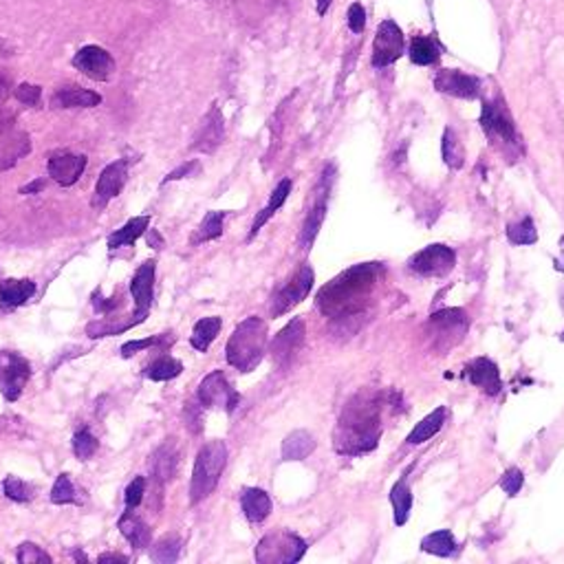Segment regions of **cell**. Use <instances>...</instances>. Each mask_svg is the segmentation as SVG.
<instances>
[{
  "label": "cell",
  "instance_id": "1",
  "mask_svg": "<svg viewBox=\"0 0 564 564\" xmlns=\"http://www.w3.org/2000/svg\"><path fill=\"white\" fill-rule=\"evenodd\" d=\"M386 406H390V393H357L344 406L333 432V445L337 452L360 457L377 448Z\"/></svg>",
  "mask_w": 564,
  "mask_h": 564
},
{
  "label": "cell",
  "instance_id": "2",
  "mask_svg": "<svg viewBox=\"0 0 564 564\" xmlns=\"http://www.w3.org/2000/svg\"><path fill=\"white\" fill-rule=\"evenodd\" d=\"M382 274L384 267L379 262H361L351 267L319 289V311L327 318L344 319V322L360 318L369 307Z\"/></svg>",
  "mask_w": 564,
  "mask_h": 564
},
{
  "label": "cell",
  "instance_id": "3",
  "mask_svg": "<svg viewBox=\"0 0 564 564\" xmlns=\"http://www.w3.org/2000/svg\"><path fill=\"white\" fill-rule=\"evenodd\" d=\"M478 124H481L483 133L490 139V144L496 145L498 153H507L511 159L523 154V139H520L514 117H511L510 108L502 102V97L483 102Z\"/></svg>",
  "mask_w": 564,
  "mask_h": 564
},
{
  "label": "cell",
  "instance_id": "4",
  "mask_svg": "<svg viewBox=\"0 0 564 564\" xmlns=\"http://www.w3.org/2000/svg\"><path fill=\"white\" fill-rule=\"evenodd\" d=\"M267 349V324L261 318H247L234 328L228 342V361L241 373L256 369Z\"/></svg>",
  "mask_w": 564,
  "mask_h": 564
},
{
  "label": "cell",
  "instance_id": "5",
  "mask_svg": "<svg viewBox=\"0 0 564 564\" xmlns=\"http://www.w3.org/2000/svg\"><path fill=\"white\" fill-rule=\"evenodd\" d=\"M225 463H228V448L223 441H208L196 454L195 474H192V502H199L208 498L216 490L223 474Z\"/></svg>",
  "mask_w": 564,
  "mask_h": 564
},
{
  "label": "cell",
  "instance_id": "6",
  "mask_svg": "<svg viewBox=\"0 0 564 564\" xmlns=\"http://www.w3.org/2000/svg\"><path fill=\"white\" fill-rule=\"evenodd\" d=\"M307 552V543L291 531L280 529L267 534L256 547V560L261 564H294Z\"/></svg>",
  "mask_w": 564,
  "mask_h": 564
},
{
  "label": "cell",
  "instance_id": "7",
  "mask_svg": "<svg viewBox=\"0 0 564 564\" xmlns=\"http://www.w3.org/2000/svg\"><path fill=\"white\" fill-rule=\"evenodd\" d=\"M31 153V139L18 126L12 111H0V170L16 166L25 154Z\"/></svg>",
  "mask_w": 564,
  "mask_h": 564
},
{
  "label": "cell",
  "instance_id": "8",
  "mask_svg": "<svg viewBox=\"0 0 564 564\" xmlns=\"http://www.w3.org/2000/svg\"><path fill=\"white\" fill-rule=\"evenodd\" d=\"M457 265V252L444 243L423 247L408 261V270L421 278H444Z\"/></svg>",
  "mask_w": 564,
  "mask_h": 564
},
{
  "label": "cell",
  "instance_id": "9",
  "mask_svg": "<svg viewBox=\"0 0 564 564\" xmlns=\"http://www.w3.org/2000/svg\"><path fill=\"white\" fill-rule=\"evenodd\" d=\"M406 36H403L402 27L394 21H384L379 22L377 34H375L373 40V67L375 69H384L390 67V64L397 62L403 54H406Z\"/></svg>",
  "mask_w": 564,
  "mask_h": 564
},
{
  "label": "cell",
  "instance_id": "10",
  "mask_svg": "<svg viewBox=\"0 0 564 564\" xmlns=\"http://www.w3.org/2000/svg\"><path fill=\"white\" fill-rule=\"evenodd\" d=\"M333 177H336V168L328 166L316 187V199H313V205L307 212L303 232H300V245H303L304 249H309L313 245L319 228H322V223H324V216H327V208H328V192H331V186H333Z\"/></svg>",
  "mask_w": 564,
  "mask_h": 564
},
{
  "label": "cell",
  "instance_id": "11",
  "mask_svg": "<svg viewBox=\"0 0 564 564\" xmlns=\"http://www.w3.org/2000/svg\"><path fill=\"white\" fill-rule=\"evenodd\" d=\"M31 377V364L18 352H0V393L16 402Z\"/></svg>",
  "mask_w": 564,
  "mask_h": 564
},
{
  "label": "cell",
  "instance_id": "12",
  "mask_svg": "<svg viewBox=\"0 0 564 564\" xmlns=\"http://www.w3.org/2000/svg\"><path fill=\"white\" fill-rule=\"evenodd\" d=\"M311 286H313V270L309 265H303L298 271H295L294 278L286 282L278 294L274 295V300H271V313H274L276 318L285 316L286 311H291L295 304H300L304 298H307Z\"/></svg>",
  "mask_w": 564,
  "mask_h": 564
},
{
  "label": "cell",
  "instance_id": "13",
  "mask_svg": "<svg viewBox=\"0 0 564 564\" xmlns=\"http://www.w3.org/2000/svg\"><path fill=\"white\" fill-rule=\"evenodd\" d=\"M435 88L457 100H477L481 95V79L459 69H441L435 75Z\"/></svg>",
  "mask_w": 564,
  "mask_h": 564
},
{
  "label": "cell",
  "instance_id": "14",
  "mask_svg": "<svg viewBox=\"0 0 564 564\" xmlns=\"http://www.w3.org/2000/svg\"><path fill=\"white\" fill-rule=\"evenodd\" d=\"M199 402L208 408H225L228 412H234L238 403H241V394L229 386V382L220 370H214L201 382Z\"/></svg>",
  "mask_w": 564,
  "mask_h": 564
},
{
  "label": "cell",
  "instance_id": "15",
  "mask_svg": "<svg viewBox=\"0 0 564 564\" xmlns=\"http://www.w3.org/2000/svg\"><path fill=\"white\" fill-rule=\"evenodd\" d=\"M73 67L84 73L87 78L95 79V82H106L115 75V60L111 58L106 49L97 45L82 46L78 54L73 55Z\"/></svg>",
  "mask_w": 564,
  "mask_h": 564
},
{
  "label": "cell",
  "instance_id": "16",
  "mask_svg": "<svg viewBox=\"0 0 564 564\" xmlns=\"http://www.w3.org/2000/svg\"><path fill=\"white\" fill-rule=\"evenodd\" d=\"M126 178H129V163L126 162H115L111 166L104 168L100 178H97L95 195H93L91 205L95 210H104L108 201L115 199L121 192V187L126 186Z\"/></svg>",
  "mask_w": 564,
  "mask_h": 564
},
{
  "label": "cell",
  "instance_id": "17",
  "mask_svg": "<svg viewBox=\"0 0 564 564\" xmlns=\"http://www.w3.org/2000/svg\"><path fill=\"white\" fill-rule=\"evenodd\" d=\"M463 377L468 379L474 388L483 390V393L490 394V397H496L502 388L498 366L494 364L490 357H477V360L469 361L463 369Z\"/></svg>",
  "mask_w": 564,
  "mask_h": 564
},
{
  "label": "cell",
  "instance_id": "18",
  "mask_svg": "<svg viewBox=\"0 0 564 564\" xmlns=\"http://www.w3.org/2000/svg\"><path fill=\"white\" fill-rule=\"evenodd\" d=\"M304 336H307V328H304L303 319H291L278 336L274 337V342H271V357L278 364H286L291 357H295V352L303 349Z\"/></svg>",
  "mask_w": 564,
  "mask_h": 564
},
{
  "label": "cell",
  "instance_id": "19",
  "mask_svg": "<svg viewBox=\"0 0 564 564\" xmlns=\"http://www.w3.org/2000/svg\"><path fill=\"white\" fill-rule=\"evenodd\" d=\"M223 115H220V111L216 106L210 108L208 115L203 117V121H201V129L199 133L195 135V139H192V150H196V153H214L216 148L220 145V141H223Z\"/></svg>",
  "mask_w": 564,
  "mask_h": 564
},
{
  "label": "cell",
  "instance_id": "20",
  "mask_svg": "<svg viewBox=\"0 0 564 564\" xmlns=\"http://www.w3.org/2000/svg\"><path fill=\"white\" fill-rule=\"evenodd\" d=\"M84 168H87V157H84V154L62 153L49 159V177L54 178L55 183H60L62 187L78 183Z\"/></svg>",
  "mask_w": 564,
  "mask_h": 564
},
{
  "label": "cell",
  "instance_id": "21",
  "mask_svg": "<svg viewBox=\"0 0 564 564\" xmlns=\"http://www.w3.org/2000/svg\"><path fill=\"white\" fill-rule=\"evenodd\" d=\"M153 289H154V262L148 261L139 267L137 274H135L133 282H130V294L135 300V313L141 318L148 316L150 304H153Z\"/></svg>",
  "mask_w": 564,
  "mask_h": 564
},
{
  "label": "cell",
  "instance_id": "22",
  "mask_svg": "<svg viewBox=\"0 0 564 564\" xmlns=\"http://www.w3.org/2000/svg\"><path fill=\"white\" fill-rule=\"evenodd\" d=\"M441 51H444V46L435 36H412L406 54L417 67H432V64L439 62Z\"/></svg>",
  "mask_w": 564,
  "mask_h": 564
},
{
  "label": "cell",
  "instance_id": "23",
  "mask_svg": "<svg viewBox=\"0 0 564 564\" xmlns=\"http://www.w3.org/2000/svg\"><path fill=\"white\" fill-rule=\"evenodd\" d=\"M178 468V448L175 439H168L157 452L150 459V469H153V477L157 478L159 483H168L172 481V477L177 474Z\"/></svg>",
  "mask_w": 564,
  "mask_h": 564
},
{
  "label": "cell",
  "instance_id": "24",
  "mask_svg": "<svg viewBox=\"0 0 564 564\" xmlns=\"http://www.w3.org/2000/svg\"><path fill=\"white\" fill-rule=\"evenodd\" d=\"M34 294H36L34 280L7 278L0 282V307L16 309V307H21V304H25Z\"/></svg>",
  "mask_w": 564,
  "mask_h": 564
},
{
  "label": "cell",
  "instance_id": "25",
  "mask_svg": "<svg viewBox=\"0 0 564 564\" xmlns=\"http://www.w3.org/2000/svg\"><path fill=\"white\" fill-rule=\"evenodd\" d=\"M97 104H102V95L95 91H87V88H60L51 97L54 108H93Z\"/></svg>",
  "mask_w": 564,
  "mask_h": 564
},
{
  "label": "cell",
  "instance_id": "26",
  "mask_svg": "<svg viewBox=\"0 0 564 564\" xmlns=\"http://www.w3.org/2000/svg\"><path fill=\"white\" fill-rule=\"evenodd\" d=\"M291 195V181L289 178H282V181L278 183V186H276V190L271 192V199H270V203L265 205V208H262L261 212H258V216L256 219H253V223H252V229H249V241H252L253 236H256L258 232H261L262 229V225L267 223V220L271 219V216L276 214V212H278L280 208H282V203H285L286 201V196Z\"/></svg>",
  "mask_w": 564,
  "mask_h": 564
},
{
  "label": "cell",
  "instance_id": "27",
  "mask_svg": "<svg viewBox=\"0 0 564 564\" xmlns=\"http://www.w3.org/2000/svg\"><path fill=\"white\" fill-rule=\"evenodd\" d=\"M241 507L245 511L247 520L252 523H261L270 516L271 511V498L270 494L258 490V487H249V490L243 492L241 496Z\"/></svg>",
  "mask_w": 564,
  "mask_h": 564
},
{
  "label": "cell",
  "instance_id": "28",
  "mask_svg": "<svg viewBox=\"0 0 564 564\" xmlns=\"http://www.w3.org/2000/svg\"><path fill=\"white\" fill-rule=\"evenodd\" d=\"M316 450V439L307 430H295L282 441V459L285 460H303Z\"/></svg>",
  "mask_w": 564,
  "mask_h": 564
},
{
  "label": "cell",
  "instance_id": "29",
  "mask_svg": "<svg viewBox=\"0 0 564 564\" xmlns=\"http://www.w3.org/2000/svg\"><path fill=\"white\" fill-rule=\"evenodd\" d=\"M145 318L137 316V313H133V316L129 318H106V319H97V322H91L87 327V333L91 337H106V336H120V333L129 331V328L137 327L139 322H144Z\"/></svg>",
  "mask_w": 564,
  "mask_h": 564
},
{
  "label": "cell",
  "instance_id": "30",
  "mask_svg": "<svg viewBox=\"0 0 564 564\" xmlns=\"http://www.w3.org/2000/svg\"><path fill=\"white\" fill-rule=\"evenodd\" d=\"M445 417H448V411H445L444 406L436 408V411H432L430 415L426 417V419H421L419 423L415 426V430L408 435V445H421L426 444V441H430L432 436L436 435V432L444 427V421Z\"/></svg>",
  "mask_w": 564,
  "mask_h": 564
},
{
  "label": "cell",
  "instance_id": "31",
  "mask_svg": "<svg viewBox=\"0 0 564 564\" xmlns=\"http://www.w3.org/2000/svg\"><path fill=\"white\" fill-rule=\"evenodd\" d=\"M421 549L426 553H432V556L450 558L459 552V543L454 540L452 531L439 529L432 531V534H427L426 538L421 540Z\"/></svg>",
  "mask_w": 564,
  "mask_h": 564
},
{
  "label": "cell",
  "instance_id": "32",
  "mask_svg": "<svg viewBox=\"0 0 564 564\" xmlns=\"http://www.w3.org/2000/svg\"><path fill=\"white\" fill-rule=\"evenodd\" d=\"M120 531L121 535H124L126 540H129L130 544H133L135 549H144L150 544V529L148 525L144 523V520L139 518V516H135L133 511H129V514H124L120 518Z\"/></svg>",
  "mask_w": 564,
  "mask_h": 564
},
{
  "label": "cell",
  "instance_id": "33",
  "mask_svg": "<svg viewBox=\"0 0 564 564\" xmlns=\"http://www.w3.org/2000/svg\"><path fill=\"white\" fill-rule=\"evenodd\" d=\"M390 502H393L394 525L402 527V525L408 523V518H411V510H412V494L403 478L394 483L393 490H390Z\"/></svg>",
  "mask_w": 564,
  "mask_h": 564
},
{
  "label": "cell",
  "instance_id": "34",
  "mask_svg": "<svg viewBox=\"0 0 564 564\" xmlns=\"http://www.w3.org/2000/svg\"><path fill=\"white\" fill-rule=\"evenodd\" d=\"M441 157H444V163L450 170H460L463 168L465 148L452 129L444 130V137H441Z\"/></svg>",
  "mask_w": 564,
  "mask_h": 564
},
{
  "label": "cell",
  "instance_id": "35",
  "mask_svg": "<svg viewBox=\"0 0 564 564\" xmlns=\"http://www.w3.org/2000/svg\"><path fill=\"white\" fill-rule=\"evenodd\" d=\"M148 225H150V216H137V219L129 220L124 228L117 229V232L108 238V247L117 249L121 245H130V243L137 241L141 234L148 229Z\"/></svg>",
  "mask_w": 564,
  "mask_h": 564
},
{
  "label": "cell",
  "instance_id": "36",
  "mask_svg": "<svg viewBox=\"0 0 564 564\" xmlns=\"http://www.w3.org/2000/svg\"><path fill=\"white\" fill-rule=\"evenodd\" d=\"M220 318H203V319H199V322L195 324V328H192V337H190V342H192V346H195L196 351H208L210 349V344L212 342H214V337H216V333L220 331Z\"/></svg>",
  "mask_w": 564,
  "mask_h": 564
},
{
  "label": "cell",
  "instance_id": "37",
  "mask_svg": "<svg viewBox=\"0 0 564 564\" xmlns=\"http://www.w3.org/2000/svg\"><path fill=\"white\" fill-rule=\"evenodd\" d=\"M181 547H183V543L177 534H166L154 543L153 549H150V558L159 564H170L178 558Z\"/></svg>",
  "mask_w": 564,
  "mask_h": 564
},
{
  "label": "cell",
  "instance_id": "38",
  "mask_svg": "<svg viewBox=\"0 0 564 564\" xmlns=\"http://www.w3.org/2000/svg\"><path fill=\"white\" fill-rule=\"evenodd\" d=\"M181 370H183L181 361L170 355H163V357H159V360H154L153 364L145 369V377L153 379V382H168V379L178 377Z\"/></svg>",
  "mask_w": 564,
  "mask_h": 564
},
{
  "label": "cell",
  "instance_id": "39",
  "mask_svg": "<svg viewBox=\"0 0 564 564\" xmlns=\"http://www.w3.org/2000/svg\"><path fill=\"white\" fill-rule=\"evenodd\" d=\"M507 238H510L511 245H534V243L538 241L534 219H531V216H525L518 223L507 225Z\"/></svg>",
  "mask_w": 564,
  "mask_h": 564
},
{
  "label": "cell",
  "instance_id": "40",
  "mask_svg": "<svg viewBox=\"0 0 564 564\" xmlns=\"http://www.w3.org/2000/svg\"><path fill=\"white\" fill-rule=\"evenodd\" d=\"M276 7V0H236V9L247 22H261Z\"/></svg>",
  "mask_w": 564,
  "mask_h": 564
},
{
  "label": "cell",
  "instance_id": "41",
  "mask_svg": "<svg viewBox=\"0 0 564 564\" xmlns=\"http://www.w3.org/2000/svg\"><path fill=\"white\" fill-rule=\"evenodd\" d=\"M223 220H225V212H210V214L203 219V223H201V228L196 229L192 243L196 245V243H205V241H214V238H219L220 234H223Z\"/></svg>",
  "mask_w": 564,
  "mask_h": 564
},
{
  "label": "cell",
  "instance_id": "42",
  "mask_svg": "<svg viewBox=\"0 0 564 564\" xmlns=\"http://www.w3.org/2000/svg\"><path fill=\"white\" fill-rule=\"evenodd\" d=\"M172 342H175V336H172V333H162V336L145 337V340L129 342V344L121 346V355L130 357V355H135V352H139L144 349H153V346H162V349H166V346H170Z\"/></svg>",
  "mask_w": 564,
  "mask_h": 564
},
{
  "label": "cell",
  "instance_id": "43",
  "mask_svg": "<svg viewBox=\"0 0 564 564\" xmlns=\"http://www.w3.org/2000/svg\"><path fill=\"white\" fill-rule=\"evenodd\" d=\"M51 502L55 505H70V502H79L78 492H75L73 483L67 474H60L58 481H55L54 490H51Z\"/></svg>",
  "mask_w": 564,
  "mask_h": 564
},
{
  "label": "cell",
  "instance_id": "44",
  "mask_svg": "<svg viewBox=\"0 0 564 564\" xmlns=\"http://www.w3.org/2000/svg\"><path fill=\"white\" fill-rule=\"evenodd\" d=\"M4 496L16 502H29L36 496V490L34 485L21 481L18 477H7L4 478Z\"/></svg>",
  "mask_w": 564,
  "mask_h": 564
},
{
  "label": "cell",
  "instance_id": "45",
  "mask_svg": "<svg viewBox=\"0 0 564 564\" xmlns=\"http://www.w3.org/2000/svg\"><path fill=\"white\" fill-rule=\"evenodd\" d=\"M95 450H97V439L91 435V430L84 427V430H79L78 435L73 436V452L78 459L88 460L93 454H95Z\"/></svg>",
  "mask_w": 564,
  "mask_h": 564
},
{
  "label": "cell",
  "instance_id": "46",
  "mask_svg": "<svg viewBox=\"0 0 564 564\" xmlns=\"http://www.w3.org/2000/svg\"><path fill=\"white\" fill-rule=\"evenodd\" d=\"M18 562L21 564H40V562H46L51 564V556L49 553L42 552L40 547L34 543H25L21 544V549H18Z\"/></svg>",
  "mask_w": 564,
  "mask_h": 564
},
{
  "label": "cell",
  "instance_id": "47",
  "mask_svg": "<svg viewBox=\"0 0 564 564\" xmlns=\"http://www.w3.org/2000/svg\"><path fill=\"white\" fill-rule=\"evenodd\" d=\"M498 485L502 487V492H505L507 496H516V494L523 490V485H525L523 472H520L518 468H510L505 472V477L501 478V483H498Z\"/></svg>",
  "mask_w": 564,
  "mask_h": 564
},
{
  "label": "cell",
  "instance_id": "48",
  "mask_svg": "<svg viewBox=\"0 0 564 564\" xmlns=\"http://www.w3.org/2000/svg\"><path fill=\"white\" fill-rule=\"evenodd\" d=\"M346 22H349L352 34H361L366 29V9L360 3H352L349 13H346Z\"/></svg>",
  "mask_w": 564,
  "mask_h": 564
},
{
  "label": "cell",
  "instance_id": "49",
  "mask_svg": "<svg viewBox=\"0 0 564 564\" xmlns=\"http://www.w3.org/2000/svg\"><path fill=\"white\" fill-rule=\"evenodd\" d=\"M13 95H16V100L22 102V104L37 106V102H40V97H42V88L36 87V84H21Z\"/></svg>",
  "mask_w": 564,
  "mask_h": 564
},
{
  "label": "cell",
  "instance_id": "50",
  "mask_svg": "<svg viewBox=\"0 0 564 564\" xmlns=\"http://www.w3.org/2000/svg\"><path fill=\"white\" fill-rule=\"evenodd\" d=\"M144 492H145V481L141 477H137L133 483H130L129 490H126V507H129V510H135V507L141 502V498H144Z\"/></svg>",
  "mask_w": 564,
  "mask_h": 564
},
{
  "label": "cell",
  "instance_id": "51",
  "mask_svg": "<svg viewBox=\"0 0 564 564\" xmlns=\"http://www.w3.org/2000/svg\"><path fill=\"white\" fill-rule=\"evenodd\" d=\"M93 307H95L97 313H111V311H115L117 307H120V300L102 298V291L97 289L95 294H93Z\"/></svg>",
  "mask_w": 564,
  "mask_h": 564
},
{
  "label": "cell",
  "instance_id": "52",
  "mask_svg": "<svg viewBox=\"0 0 564 564\" xmlns=\"http://www.w3.org/2000/svg\"><path fill=\"white\" fill-rule=\"evenodd\" d=\"M199 170H201L199 162H187V163H183V166H178L177 170H172L170 175L163 178V183L177 181V178H183V177H190V175H195V172H199Z\"/></svg>",
  "mask_w": 564,
  "mask_h": 564
},
{
  "label": "cell",
  "instance_id": "53",
  "mask_svg": "<svg viewBox=\"0 0 564 564\" xmlns=\"http://www.w3.org/2000/svg\"><path fill=\"white\" fill-rule=\"evenodd\" d=\"M9 87H12V78H9V75L4 73L3 69H0V104H3V102L7 100Z\"/></svg>",
  "mask_w": 564,
  "mask_h": 564
},
{
  "label": "cell",
  "instance_id": "54",
  "mask_svg": "<svg viewBox=\"0 0 564 564\" xmlns=\"http://www.w3.org/2000/svg\"><path fill=\"white\" fill-rule=\"evenodd\" d=\"M97 562H102V564H106V562H121V564H126V562H129V558L120 556V553H104V556L97 558Z\"/></svg>",
  "mask_w": 564,
  "mask_h": 564
},
{
  "label": "cell",
  "instance_id": "55",
  "mask_svg": "<svg viewBox=\"0 0 564 564\" xmlns=\"http://www.w3.org/2000/svg\"><path fill=\"white\" fill-rule=\"evenodd\" d=\"M42 187H45V181H42V178H37V181H34V183H29V186H25L22 187V195H36V192H40Z\"/></svg>",
  "mask_w": 564,
  "mask_h": 564
},
{
  "label": "cell",
  "instance_id": "56",
  "mask_svg": "<svg viewBox=\"0 0 564 564\" xmlns=\"http://www.w3.org/2000/svg\"><path fill=\"white\" fill-rule=\"evenodd\" d=\"M556 270L564 271V236L560 238V256L556 258Z\"/></svg>",
  "mask_w": 564,
  "mask_h": 564
},
{
  "label": "cell",
  "instance_id": "57",
  "mask_svg": "<svg viewBox=\"0 0 564 564\" xmlns=\"http://www.w3.org/2000/svg\"><path fill=\"white\" fill-rule=\"evenodd\" d=\"M333 4V0H318V13L319 16H324V13L328 12V7Z\"/></svg>",
  "mask_w": 564,
  "mask_h": 564
},
{
  "label": "cell",
  "instance_id": "58",
  "mask_svg": "<svg viewBox=\"0 0 564 564\" xmlns=\"http://www.w3.org/2000/svg\"><path fill=\"white\" fill-rule=\"evenodd\" d=\"M148 245L159 247V245H162V238H159L157 234H148Z\"/></svg>",
  "mask_w": 564,
  "mask_h": 564
},
{
  "label": "cell",
  "instance_id": "59",
  "mask_svg": "<svg viewBox=\"0 0 564 564\" xmlns=\"http://www.w3.org/2000/svg\"><path fill=\"white\" fill-rule=\"evenodd\" d=\"M562 342H564V331H562Z\"/></svg>",
  "mask_w": 564,
  "mask_h": 564
}]
</instances>
